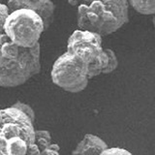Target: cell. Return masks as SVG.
Wrapping results in <instances>:
<instances>
[{"label":"cell","mask_w":155,"mask_h":155,"mask_svg":"<svg viewBox=\"0 0 155 155\" xmlns=\"http://www.w3.org/2000/svg\"><path fill=\"white\" fill-rule=\"evenodd\" d=\"M45 30L44 21L30 9L10 12L4 24V33L14 44L22 48H33Z\"/></svg>","instance_id":"1"},{"label":"cell","mask_w":155,"mask_h":155,"mask_svg":"<svg viewBox=\"0 0 155 155\" xmlns=\"http://www.w3.org/2000/svg\"><path fill=\"white\" fill-rule=\"evenodd\" d=\"M55 85L71 93H79L88 84V64L78 55L66 51L53 63L51 72Z\"/></svg>","instance_id":"2"},{"label":"cell","mask_w":155,"mask_h":155,"mask_svg":"<svg viewBox=\"0 0 155 155\" xmlns=\"http://www.w3.org/2000/svg\"><path fill=\"white\" fill-rule=\"evenodd\" d=\"M41 54L21 60H8L0 56V86L17 87L25 84L41 70Z\"/></svg>","instance_id":"3"},{"label":"cell","mask_w":155,"mask_h":155,"mask_svg":"<svg viewBox=\"0 0 155 155\" xmlns=\"http://www.w3.org/2000/svg\"><path fill=\"white\" fill-rule=\"evenodd\" d=\"M67 51L81 57L90 64L104 51L102 36L95 32L77 29L67 41Z\"/></svg>","instance_id":"4"},{"label":"cell","mask_w":155,"mask_h":155,"mask_svg":"<svg viewBox=\"0 0 155 155\" xmlns=\"http://www.w3.org/2000/svg\"><path fill=\"white\" fill-rule=\"evenodd\" d=\"M105 4L103 12V26L100 36H107L117 31L129 21L128 0H102Z\"/></svg>","instance_id":"5"},{"label":"cell","mask_w":155,"mask_h":155,"mask_svg":"<svg viewBox=\"0 0 155 155\" xmlns=\"http://www.w3.org/2000/svg\"><path fill=\"white\" fill-rule=\"evenodd\" d=\"M108 147L106 142L98 136L86 134L72 151V155H100Z\"/></svg>","instance_id":"6"},{"label":"cell","mask_w":155,"mask_h":155,"mask_svg":"<svg viewBox=\"0 0 155 155\" xmlns=\"http://www.w3.org/2000/svg\"><path fill=\"white\" fill-rule=\"evenodd\" d=\"M55 6L51 0H34L33 11L36 12L44 21L45 29L50 26L52 21Z\"/></svg>","instance_id":"7"},{"label":"cell","mask_w":155,"mask_h":155,"mask_svg":"<svg viewBox=\"0 0 155 155\" xmlns=\"http://www.w3.org/2000/svg\"><path fill=\"white\" fill-rule=\"evenodd\" d=\"M28 144L23 139L14 137L7 140L6 153L8 155H25Z\"/></svg>","instance_id":"8"},{"label":"cell","mask_w":155,"mask_h":155,"mask_svg":"<svg viewBox=\"0 0 155 155\" xmlns=\"http://www.w3.org/2000/svg\"><path fill=\"white\" fill-rule=\"evenodd\" d=\"M107 64H108V56L104 51L93 62L88 64V79L90 80L92 78L101 75Z\"/></svg>","instance_id":"9"},{"label":"cell","mask_w":155,"mask_h":155,"mask_svg":"<svg viewBox=\"0 0 155 155\" xmlns=\"http://www.w3.org/2000/svg\"><path fill=\"white\" fill-rule=\"evenodd\" d=\"M129 5L142 15H155V0H128Z\"/></svg>","instance_id":"10"},{"label":"cell","mask_w":155,"mask_h":155,"mask_svg":"<svg viewBox=\"0 0 155 155\" xmlns=\"http://www.w3.org/2000/svg\"><path fill=\"white\" fill-rule=\"evenodd\" d=\"M104 51L107 53V56H108V64H107L102 74H110V73L114 72L117 68L118 59L115 52L111 48H104Z\"/></svg>","instance_id":"11"},{"label":"cell","mask_w":155,"mask_h":155,"mask_svg":"<svg viewBox=\"0 0 155 155\" xmlns=\"http://www.w3.org/2000/svg\"><path fill=\"white\" fill-rule=\"evenodd\" d=\"M12 107H14V108H17L18 110H21L22 113L25 114L28 116V117L32 120L33 123L35 122V118H36L35 111L33 110V109L29 105H27L25 103H22V102H17V103H15Z\"/></svg>","instance_id":"12"},{"label":"cell","mask_w":155,"mask_h":155,"mask_svg":"<svg viewBox=\"0 0 155 155\" xmlns=\"http://www.w3.org/2000/svg\"><path fill=\"white\" fill-rule=\"evenodd\" d=\"M9 14L10 11L7 5L4 4L3 2H0V34L4 33V24Z\"/></svg>","instance_id":"13"},{"label":"cell","mask_w":155,"mask_h":155,"mask_svg":"<svg viewBox=\"0 0 155 155\" xmlns=\"http://www.w3.org/2000/svg\"><path fill=\"white\" fill-rule=\"evenodd\" d=\"M100 155H133L127 149L121 147H108Z\"/></svg>","instance_id":"14"},{"label":"cell","mask_w":155,"mask_h":155,"mask_svg":"<svg viewBox=\"0 0 155 155\" xmlns=\"http://www.w3.org/2000/svg\"><path fill=\"white\" fill-rule=\"evenodd\" d=\"M35 140H46L48 142H51V135L48 130L35 129Z\"/></svg>","instance_id":"15"},{"label":"cell","mask_w":155,"mask_h":155,"mask_svg":"<svg viewBox=\"0 0 155 155\" xmlns=\"http://www.w3.org/2000/svg\"><path fill=\"white\" fill-rule=\"evenodd\" d=\"M6 144H7V139L0 133V155L6 153Z\"/></svg>","instance_id":"16"},{"label":"cell","mask_w":155,"mask_h":155,"mask_svg":"<svg viewBox=\"0 0 155 155\" xmlns=\"http://www.w3.org/2000/svg\"><path fill=\"white\" fill-rule=\"evenodd\" d=\"M41 155H61L59 153V151L57 150H53V149H50V148H47V149H44L41 151Z\"/></svg>","instance_id":"17"},{"label":"cell","mask_w":155,"mask_h":155,"mask_svg":"<svg viewBox=\"0 0 155 155\" xmlns=\"http://www.w3.org/2000/svg\"><path fill=\"white\" fill-rule=\"evenodd\" d=\"M68 3L72 6H79L80 4L82 3V0H68Z\"/></svg>","instance_id":"18"},{"label":"cell","mask_w":155,"mask_h":155,"mask_svg":"<svg viewBox=\"0 0 155 155\" xmlns=\"http://www.w3.org/2000/svg\"><path fill=\"white\" fill-rule=\"evenodd\" d=\"M94 1H96V0H82V3L86 4V5H89V4H91L92 2H94Z\"/></svg>","instance_id":"19"},{"label":"cell","mask_w":155,"mask_h":155,"mask_svg":"<svg viewBox=\"0 0 155 155\" xmlns=\"http://www.w3.org/2000/svg\"><path fill=\"white\" fill-rule=\"evenodd\" d=\"M2 122H3V114H2L1 110H0V125L2 124Z\"/></svg>","instance_id":"20"},{"label":"cell","mask_w":155,"mask_h":155,"mask_svg":"<svg viewBox=\"0 0 155 155\" xmlns=\"http://www.w3.org/2000/svg\"><path fill=\"white\" fill-rule=\"evenodd\" d=\"M152 21H153V25L155 26V15H154V18H153V19H152Z\"/></svg>","instance_id":"21"},{"label":"cell","mask_w":155,"mask_h":155,"mask_svg":"<svg viewBox=\"0 0 155 155\" xmlns=\"http://www.w3.org/2000/svg\"><path fill=\"white\" fill-rule=\"evenodd\" d=\"M2 155H8L7 153H4V154H2Z\"/></svg>","instance_id":"22"},{"label":"cell","mask_w":155,"mask_h":155,"mask_svg":"<svg viewBox=\"0 0 155 155\" xmlns=\"http://www.w3.org/2000/svg\"><path fill=\"white\" fill-rule=\"evenodd\" d=\"M0 132H1V126H0Z\"/></svg>","instance_id":"23"},{"label":"cell","mask_w":155,"mask_h":155,"mask_svg":"<svg viewBox=\"0 0 155 155\" xmlns=\"http://www.w3.org/2000/svg\"><path fill=\"white\" fill-rule=\"evenodd\" d=\"M3 1V0H0V2H2Z\"/></svg>","instance_id":"24"}]
</instances>
